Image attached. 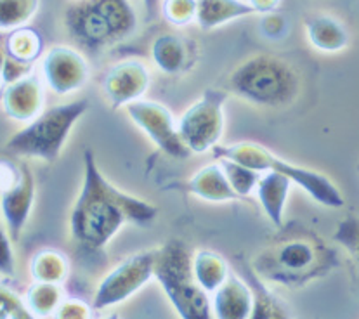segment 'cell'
Instances as JSON below:
<instances>
[{"label": "cell", "instance_id": "19", "mask_svg": "<svg viewBox=\"0 0 359 319\" xmlns=\"http://www.w3.org/2000/svg\"><path fill=\"white\" fill-rule=\"evenodd\" d=\"M188 189L195 193L196 196L208 201H231L240 198L234 193V189L231 188L221 163L208 165V167L198 170L195 177L189 181Z\"/></svg>", "mask_w": 359, "mask_h": 319}, {"label": "cell", "instance_id": "31", "mask_svg": "<svg viewBox=\"0 0 359 319\" xmlns=\"http://www.w3.org/2000/svg\"><path fill=\"white\" fill-rule=\"evenodd\" d=\"M261 32L269 39H280L283 36V33L287 32V20L280 14L274 13H267V14H261Z\"/></svg>", "mask_w": 359, "mask_h": 319}, {"label": "cell", "instance_id": "4", "mask_svg": "<svg viewBox=\"0 0 359 319\" xmlns=\"http://www.w3.org/2000/svg\"><path fill=\"white\" fill-rule=\"evenodd\" d=\"M87 109L89 101L86 99L53 106L16 132L7 141V149L25 158L56 161L63 151L69 130Z\"/></svg>", "mask_w": 359, "mask_h": 319}, {"label": "cell", "instance_id": "32", "mask_svg": "<svg viewBox=\"0 0 359 319\" xmlns=\"http://www.w3.org/2000/svg\"><path fill=\"white\" fill-rule=\"evenodd\" d=\"M339 238L346 247H349L353 250V254L356 255L359 262V222L358 221H347L342 224L339 231Z\"/></svg>", "mask_w": 359, "mask_h": 319}, {"label": "cell", "instance_id": "25", "mask_svg": "<svg viewBox=\"0 0 359 319\" xmlns=\"http://www.w3.org/2000/svg\"><path fill=\"white\" fill-rule=\"evenodd\" d=\"M40 0H0V32L27 27L33 20Z\"/></svg>", "mask_w": 359, "mask_h": 319}, {"label": "cell", "instance_id": "7", "mask_svg": "<svg viewBox=\"0 0 359 319\" xmlns=\"http://www.w3.org/2000/svg\"><path fill=\"white\" fill-rule=\"evenodd\" d=\"M228 93L207 89L179 120V135L191 153H207L217 146L224 132V102Z\"/></svg>", "mask_w": 359, "mask_h": 319}, {"label": "cell", "instance_id": "33", "mask_svg": "<svg viewBox=\"0 0 359 319\" xmlns=\"http://www.w3.org/2000/svg\"><path fill=\"white\" fill-rule=\"evenodd\" d=\"M21 172V163L16 165L9 160L0 158V193L9 189L18 181Z\"/></svg>", "mask_w": 359, "mask_h": 319}, {"label": "cell", "instance_id": "21", "mask_svg": "<svg viewBox=\"0 0 359 319\" xmlns=\"http://www.w3.org/2000/svg\"><path fill=\"white\" fill-rule=\"evenodd\" d=\"M193 274L196 283L205 292H215L229 276V271L228 264L221 255L203 250L198 252L193 259Z\"/></svg>", "mask_w": 359, "mask_h": 319}, {"label": "cell", "instance_id": "37", "mask_svg": "<svg viewBox=\"0 0 359 319\" xmlns=\"http://www.w3.org/2000/svg\"><path fill=\"white\" fill-rule=\"evenodd\" d=\"M6 60H7L6 46H2V43H0V75H2V68H4V63H6Z\"/></svg>", "mask_w": 359, "mask_h": 319}, {"label": "cell", "instance_id": "35", "mask_svg": "<svg viewBox=\"0 0 359 319\" xmlns=\"http://www.w3.org/2000/svg\"><path fill=\"white\" fill-rule=\"evenodd\" d=\"M141 2H142V7H144L146 23H153V21L162 14L163 0H141Z\"/></svg>", "mask_w": 359, "mask_h": 319}, {"label": "cell", "instance_id": "5", "mask_svg": "<svg viewBox=\"0 0 359 319\" xmlns=\"http://www.w3.org/2000/svg\"><path fill=\"white\" fill-rule=\"evenodd\" d=\"M155 276L179 316L184 319L210 318V300L207 292L195 283L191 260L181 243L170 241L156 252Z\"/></svg>", "mask_w": 359, "mask_h": 319}, {"label": "cell", "instance_id": "9", "mask_svg": "<svg viewBox=\"0 0 359 319\" xmlns=\"http://www.w3.org/2000/svg\"><path fill=\"white\" fill-rule=\"evenodd\" d=\"M156 252L127 257L99 283L93 297V309L104 311L126 302L155 276Z\"/></svg>", "mask_w": 359, "mask_h": 319}, {"label": "cell", "instance_id": "17", "mask_svg": "<svg viewBox=\"0 0 359 319\" xmlns=\"http://www.w3.org/2000/svg\"><path fill=\"white\" fill-rule=\"evenodd\" d=\"M290 184L292 181L287 175L280 174V172L267 170V174L261 175L257 188H255L264 212L269 217V221L276 224L278 227L283 222L285 201H287L288 191H290Z\"/></svg>", "mask_w": 359, "mask_h": 319}, {"label": "cell", "instance_id": "30", "mask_svg": "<svg viewBox=\"0 0 359 319\" xmlns=\"http://www.w3.org/2000/svg\"><path fill=\"white\" fill-rule=\"evenodd\" d=\"M30 73H33V63H23V61H18L14 60V57L7 56L0 80H2L4 86H9V83H14L18 82V80L25 79V76L30 75Z\"/></svg>", "mask_w": 359, "mask_h": 319}, {"label": "cell", "instance_id": "15", "mask_svg": "<svg viewBox=\"0 0 359 319\" xmlns=\"http://www.w3.org/2000/svg\"><path fill=\"white\" fill-rule=\"evenodd\" d=\"M215 316L222 319H245L254 313V295L247 285L234 274H229L224 283L215 290Z\"/></svg>", "mask_w": 359, "mask_h": 319}, {"label": "cell", "instance_id": "12", "mask_svg": "<svg viewBox=\"0 0 359 319\" xmlns=\"http://www.w3.org/2000/svg\"><path fill=\"white\" fill-rule=\"evenodd\" d=\"M149 87V72L141 61H123L108 69L102 90L113 108H122L139 101Z\"/></svg>", "mask_w": 359, "mask_h": 319}, {"label": "cell", "instance_id": "16", "mask_svg": "<svg viewBox=\"0 0 359 319\" xmlns=\"http://www.w3.org/2000/svg\"><path fill=\"white\" fill-rule=\"evenodd\" d=\"M252 14L255 11L247 0H198L195 21L203 30H212Z\"/></svg>", "mask_w": 359, "mask_h": 319}, {"label": "cell", "instance_id": "8", "mask_svg": "<svg viewBox=\"0 0 359 319\" xmlns=\"http://www.w3.org/2000/svg\"><path fill=\"white\" fill-rule=\"evenodd\" d=\"M320 252L309 240H288L259 259V273L283 285H302L321 269Z\"/></svg>", "mask_w": 359, "mask_h": 319}, {"label": "cell", "instance_id": "36", "mask_svg": "<svg viewBox=\"0 0 359 319\" xmlns=\"http://www.w3.org/2000/svg\"><path fill=\"white\" fill-rule=\"evenodd\" d=\"M252 7H254L255 14H267L274 13L280 7L281 0H247Z\"/></svg>", "mask_w": 359, "mask_h": 319}, {"label": "cell", "instance_id": "11", "mask_svg": "<svg viewBox=\"0 0 359 319\" xmlns=\"http://www.w3.org/2000/svg\"><path fill=\"white\" fill-rule=\"evenodd\" d=\"M42 73L47 87L54 94L66 96L86 86L90 68L76 49L56 46L43 56Z\"/></svg>", "mask_w": 359, "mask_h": 319}, {"label": "cell", "instance_id": "27", "mask_svg": "<svg viewBox=\"0 0 359 319\" xmlns=\"http://www.w3.org/2000/svg\"><path fill=\"white\" fill-rule=\"evenodd\" d=\"M198 0H163L162 16L174 27H186L196 20Z\"/></svg>", "mask_w": 359, "mask_h": 319}, {"label": "cell", "instance_id": "23", "mask_svg": "<svg viewBox=\"0 0 359 319\" xmlns=\"http://www.w3.org/2000/svg\"><path fill=\"white\" fill-rule=\"evenodd\" d=\"M28 311L33 318H46L53 313H57L63 304V290L57 283H46V281H35L27 292L25 299Z\"/></svg>", "mask_w": 359, "mask_h": 319}, {"label": "cell", "instance_id": "22", "mask_svg": "<svg viewBox=\"0 0 359 319\" xmlns=\"http://www.w3.org/2000/svg\"><path fill=\"white\" fill-rule=\"evenodd\" d=\"M7 56L23 63H35L43 53V39L35 28L21 27L9 32L6 39Z\"/></svg>", "mask_w": 359, "mask_h": 319}, {"label": "cell", "instance_id": "24", "mask_svg": "<svg viewBox=\"0 0 359 319\" xmlns=\"http://www.w3.org/2000/svg\"><path fill=\"white\" fill-rule=\"evenodd\" d=\"M30 273L35 281L61 285L68 276V260L60 252L42 250L33 255Z\"/></svg>", "mask_w": 359, "mask_h": 319}, {"label": "cell", "instance_id": "14", "mask_svg": "<svg viewBox=\"0 0 359 319\" xmlns=\"http://www.w3.org/2000/svg\"><path fill=\"white\" fill-rule=\"evenodd\" d=\"M2 109L16 122H32L43 111V83L35 73L18 82L9 83L2 90Z\"/></svg>", "mask_w": 359, "mask_h": 319}, {"label": "cell", "instance_id": "34", "mask_svg": "<svg viewBox=\"0 0 359 319\" xmlns=\"http://www.w3.org/2000/svg\"><path fill=\"white\" fill-rule=\"evenodd\" d=\"M80 313H89V307L83 306L82 302H76V300H69V302H63L57 309V318H86Z\"/></svg>", "mask_w": 359, "mask_h": 319}, {"label": "cell", "instance_id": "20", "mask_svg": "<svg viewBox=\"0 0 359 319\" xmlns=\"http://www.w3.org/2000/svg\"><path fill=\"white\" fill-rule=\"evenodd\" d=\"M151 57L155 65L167 75H174L186 68L189 61V50L186 40L177 35H162L153 42Z\"/></svg>", "mask_w": 359, "mask_h": 319}, {"label": "cell", "instance_id": "2", "mask_svg": "<svg viewBox=\"0 0 359 319\" xmlns=\"http://www.w3.org/2000/svg\"><path fill=\"white\" fill-rule=\"evenodd\" d=\"M65 27L75 46L101 54L129 39L137 16L130 0H79L66 9Z\"/></svg>", "mask_w": 359, "mask_h": 319}, {"label": "cell", "instance_id": "10", "mask_svg": "<svg viewBox=\"0 0 359 319\" xmlns=\"http://www.w3.org/2000/svg\"><path fill=\"white\" fill-rule=\"evenodd\" d=\"M126 111L129 113L132 122L168 156L177 160L188 158L191 151L179 135L174 116L163 104L139 99L127 104Z\"/></svg>", "mask_w": 359, "mask_h": 319}, {"label": "cell", "instance_id": "13", "mask_svg": "<svg viewBox=\"0 0 359 319\" xmlns=\"http://www.w3.org/2000/svg\"><path fill=\"white\" fill-rule=\"evenodd\" d=\"M33 201H35V179L27 163H21V172L18 181L0 193V210L6 221L7 233L13 241L20 240L28 217L32 214Z\"/></svg>", "mask_w": 359, "mask_h": 319}, {"label": "cell", "instance_id": "6", "mask_svg": "<svg viewBox=\"0 0 359 319\" xmlns=\"http://www.w3.org/2000/svg\"><path fill=\"white\" fill-rule=\"evenodd\" d=\"M212 153L217 158L238 161V163L245 165L248 168H254V170L261 172V174L267 170L280 172V174L287 175L292 182L299 184L304 191L311 194L321 205H327V207L332 208H339L344 205L342 194L339 193V189L325 175L309 170V168L288 163V161L273 155L269 149L254 144V142H240V144L233 146H215Z\"/></svg>", "mask_w": 359, "mask_h": 319}, {"label": "cell", "instance_id": "28", "mask_svg": "<svg viewBox=\"0 0 359 319\" xmlns=\"http://www.w3.org/2000/svg\"><path fill=\"white\" fill-rule=\"evenodd\" d=\"M33 314L28 311L25 300L16 292L0 283V319H30Z\"/></svg>", "mask_w": 359, "mask_h": 319}, {"label": "cell", "instance_id": "26", "mask_svg": "<svg viewBox=\"0 0 359 319\" xmlns=\"http://www.w3.org/2000/svg\"><path fill=\"white\" fill-rule=\"evenodd\" d=\"M221 160V167L224 168L226 177H228L231 188L240 198L250 196L252 193L257 188V182L261 179V172L248 168L245 165L238 163V161L228 160V158H219Z\"/></svg>", "mask_w": 359, "mask_h": 319}, {"label": "cell", "instance_id": "3", "mask_svg": "<svg viewBox=\"0 0 359 319\" xmlns=\"http://www.w3.org/2000/svg\"><path fill=\"white\" fill-rule=\"evenodd\" d=\"M231 93L257 106L276 108L299 94L300 79L287 61L274 56H255L241 63L228 80Z\"/></svg>", "mask_w": 359, "mask_h": 319}, {"label": "cell", "instance_id": "1", "mask_svg": "<svg viewBox=\"0 0 359 319\" xmlns=\"http://www.w3.org/2000/svg\"><path fill=\"white\" fill-rule=\"evenodd\" d=\"M158 208L130 196L109 184L97 168L94 153L83 155V184L69 215V233L86 250H101L123 227V224H148Z\"/></svg>", "mask_w": 359, "mask_h": 319}, {"label": "cell", "instance_id": "29", "mask_svg": "<svg viewBox=\"0 0 359 319\" xmlns=\"http://www.w3.org/2000/svg\"><path fill=\"white\" fill-rule=\"evenodd\" d=\"M11 234L0 227V274L13 278L16 274V260H14L13 245H11Z\"/></svg>", "mask_w": 359, "mask_h": 319}, {"label": "cell", "instance_id": "18", "mask_svg": "<svg viewBox=\"0 0 359 319\" xmlns=\"http://www.w3.org/2000/svg\"><path fill=\"white\" fill-rule=\"evenodd\" d=\"M304 25H306L309 42L325 53H337L349 43V33L335 18L314 14V16L306 18Z\"/></svg>", "mask_w": 359, "mask_h": 319}]
</instances>
